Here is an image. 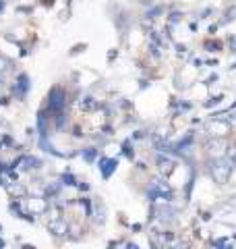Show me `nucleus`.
Returning a JSON list of instances; mask_svg holds the SVG:
<instances>
[{
	"instance_id": "nucleus-7",
	"label": "nucleus",
	"mask_w": 236,
	"mask_h": 249,
	"mask_svg": "<svg viewBox=\"0 0 236 249\" xmlns=\"http://www.w3.org/2000/svg\"><path fill=\"white\" fill-rule=\"evenodd\" d=\"M50 230H52L54 235H64V233L69 230V226H66L64 220H52L50 222Z\"/></svg>"
},
{
	"instance_id": "nucleus-12",
	"label": "nucleus",
	"mask_w": 236,
	"mask_h": 249,
	"mask_svg": "<svg viewBox=\"0 0 236 249\" xmlns=\"http://www.w3.org/2000/svg\"><path fill=\"white\" fill-rule=\"evenodd\" d=\"M0 85H2V79H0Z\"/></svg>"
},
{
	"instance_id": "nucleus-9",
	"label": "nucleus",
	"mask_w": 236,
	"mask_h": 249,
	"mask_svg": "<svg viewBox=\"0 0 236 249\" xmlns=\"http://www.w3.org/2000/svg\"><path fill=\"white\" fill-rule=\"evenodd\" d=\"M62 179L66 181V185H75V179H73V177H70V174H64Z\"/></svg>"
},
{
	"instance_id": "nucleus-11",
	"label": "nucleus",
	"mask_w": 236,
	"mask_h": 249,
	"mask_svg": "<svg viewBox=\"0 0 236 249\" xmlns=\"http://www.w3.org/2000/svg\"><path fill=\"white\" fill-rule=\"evenodd\" d=\"M6 60H4V58H0V73H2V71H6Z\"/></svg>"
},
{
	"instance_id": "nucleus-6",
	"label": "nucleus",
	"mask_w": 236,
	"mask_h": 249,
	"mask_svg": "<svg viewBox=\"0 0 236 249\" xmlns=\"http://www.w3.org/2000/svg\"><path fill=\"white\" fill-rule=\"evenodd\" d=\"M27 90H29V77L21 75V77H19V85H15V94H17L19 98H23Z\"/></svg>"
},
{
	"instance_id": "nucleus-10",
	"label": "nucleus",
	"mask_w": 236,
	"mask_h": 249,
	"mask_svg": "<svg viewBox=\"0 0 236 249\" xmlns=\"http://www.w3.org/2000/svg\"><path fill=\"white\" fill-rule=\"evenodd\" d=\"M85 158H87V160H93V158H95V150H89V152H85Z\"/></svg>"
},
{
	"instance_id": "nucleus-3",
	"label": "nucleus",
	"mask_w": 236,
	"mask_h": 249,
	"mask_svg": "<svg viewBox=\"0 0 236 249\" xmlns=\"http://www.w3.org/2000/svg\"><path fill=\"white\" fill-rule=\"evenodd\" d=\"M62 106H64L62 90H52V94H50V108L52 110H62Z\"/></svg>"
},
{
	"instance_id": "nucleus-1",
	"label": "nucleus",
	"mask_w": 236,
	"mask_h": 249,
	"mask_svg": "<svg viewBox=\"0 0 236 249\" xmlns=\"http://www.w3.org/2000/svg\"><path fill=\"white\" fill-rule=\"evenodd\" d=\"M209 170H211V177H213L215 183L224 185V183L230 179V173H232V160L224 158V156H217V158L211 160Z\"/></svg>"
},
{
	"instance_id": "nucleus-8",
	"label": "nucleus",
	"mask_w": 236,
	"mask_h": 249,
	"mask_svg": "<svg viewBox=\"0 0 236 249\" xmlns=\"http://www.w3.org/2000/svg\"><path fill=\"white\" fill-rule=\"evenodd\" d=\"M114 168H116V160H102V174L106 179L114 173Z\"/></svg>"
},
{
	"instance_id": "nucleus-4",
	"label": "nucleus",
	"mask_w": 236,
	"mask_h": 249,
	"mask_svg": "<svg viewBox=\"0 0 236 249\" xmlns=\"http://www.w3.org/2000/svg\"><path fill=\"white\" fill-rule=\"evenodd\" d=\"M226 152V143H224L222 139H213V141H209V154L217 158V156H224Z\"/></svg>"
},
{
	"instance_id": "nucleus-2",
	"label": "nucleus",
	"mask_w": 236,
	"mask_h": 249,
	"mask_svg": "<svg viewBox=\"0 0 236 249\" xmlns=\"http://www.w3.org/2000/svg\"><path fill=\"white\" fill-rule=\"evenodd\" d=\"M149 193H151V195H158V197H160V195H164V197H170V195H172V187L168 185L166 181L155 179V181L151 183V191H149Z\"/></svg>"
},
{
	"instance_id": "nucleus-5",
	"label": "nucleus",
	"mask_w": 236,
	"mask_h": 249,
	"mask_svg": "<svg viewBox=\"0 0 236 249\" xmlns=\"http://www.w3.org/2000/svg\"><path fill=\"white\" fill-rule=\"evenodd\" d=\"M158 218L162 222H172V220H176V210H172V208H158Z\"/></svg>"
}]
</instances>
